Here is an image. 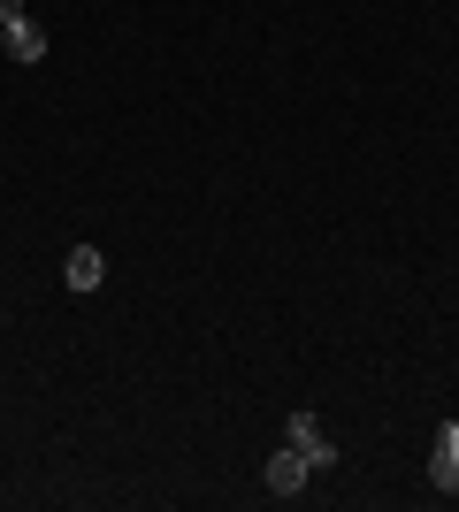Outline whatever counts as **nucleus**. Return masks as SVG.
Segmentation results:
<instances>
[{
	"mask_svg": "<svg viewBox=\"0 0 459 512\" xmlns=\"http://www.w3.org/2000/svg\"><path fill=\"white\" fill-rule=\"evenodd\" d=\"M291 451H306V467H329L337 451H329V436H322V421L314 413H291Z\"/></svg>",
	"mask_w": 459,
	"mask_h": 512,
	"instance_id": "4",
	"label": "nucleus"
},
{
	"mask_svg": "<svg viewBox=\"0 0 459 512\" xmlns=\"http://www.w3.org/2000/svg\"><path fill=\"white\" fill-rule=\"evenodd\" d=\"M306 451H276V459H268V497H299L306 490Z\"/></svg>",
	"mask_w": 459,
	"mask_h": 512,
	"instance_id": "2",
	"label": "nucleus"
},
{
	"mask_svg": "<svg viewBox=\"0 0 459 512\" xmlns=\"http://www.w3.org/2000/svg\"><path fill=\"white\" fill-rule=\"evenodd\" d=\"M23 16V0H0V23H16Z\"/></svg>",
	"mask_w": 459,
	"mask_h": 512,
	"instance_id": "6",
	"label": "nucleus"
},
{
	"mask_svg": "<svg viewBox=\"0 0 459 512\" xmlns=\"http://www.w3.org/2000/svg\"><path fill=\"white\" fill-rule=\"evenodd\" d=\"M62 276H69V291H100V283H108V260H100V245H77Z\"/></svg>",
	"mask_w": 459,
	"mask_h": 512,
	"instance_id": "5",
	"label": "nucleus"
},
{
	"mask_svg": "<svg viewBox=\"0 0 459 512\" xmlns=\"http://www.w3.org/2000/svg\"><path fill=\"white\" fill-rule=\"evenodd\" d=\"M0 46H8V62H39V54H46V31L31 16H16V23H0Z\"/></svg>",
	"mask_w": 459,
	"mask_h": 512,
	"instance_id": "3",
	"label": "nucleus"
},
{
	"mask_svg": "<svg viewBox=\"0 0 459 512\" xmlns=\"http://www.w3.org/2000/svg\"><path fill=\"white\" fill-rule=\"evenodd\" d=\"M429 482H437V490H459V421H444L437 444H429Z\"/></svg>",
	"mask_w": 459,
	"mask_h": 512,
	"instance_id": "1",
	"label": "nucleus"
}]
</instances>
